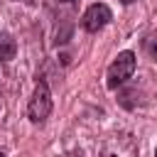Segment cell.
Wrapping results in <instances>:
<instances>
[{"label": "cell", "mask_w": 157, "mask_h": 157, "mask_svg": "<svg viewBox=\"0 0 157 157\" xmlns=\"http://www.w3.org/2000/svg\"><path fill=\"white\" fill-rule=\"evenodd\" d=\"M135 66H137L135 54H132V52H120V54L115 56V61H113V64L108 66V71H105V83H108V88L123 86V83L135 74Z\"/></svg>", "instance_id": "1"}, {"label": "cell", "mask_w": 157, "mask_h": 157, "mask_svg": "<svg viewBox=\"0 0 157 157\" xmlns=\"http://www.w3.org/2000/svg\"><path fill=\"white\" fill-rule=\"evenodd\" d=\"M52 113V93H49V86L44 81H37L34 86V93L27 103V115L32 123H42L47 120V115Z\"/></svg>", "instance_id": "2"}, {"label": "cell", "mask_w": 157, "mask_h": 157, "mask_svg": "<svg viewBox=\"0 0 157 157\" xmlns=\"http://www.w3.org/2000/svg\"><path fill=\"white\" fill-rule=\"evenodd\" d=\"M110 20H113L110 7H108L105 2H93V5L83 12V17H81V27H83L86 32L96 34V32H101Z\"/></svg>", "instance_id": "3"}, {"label": "cell", "mask_w": 157, "mask_h": 157, "mask_svg": "<svg viewBox=\"0 0 157 157\" xmlns=\"http://www.w3.org/2000/svg\"><path fill=\"white\" fill-rule=\"evenodd\" d=\"M15 54H17V42L7 32H0V59L2 61H12Z\"/></svg>", "instance_id": "4"}, {"label": "cell", "mask_w": 157, "mask_h": 157, "mask_svg": "<svg viewBox=\"0 0 157 157\" xmlns=\"http://www.w3.org/2000/svg\"><path fill=\"white\" fill-rule=\"evenodd\" d=\"M142 47H145V54H147L152 61H157V37H147V39L142 42Z\"/></svg>", "instance_id": "5"}, {"label": "cell", "mask_w": 157, "mask_h": 157, "mask_svg": "<svg viewBox=\"0 0 157 157\" xmlns=\"http://www.w3.org/2000/svg\"><path fill=\"white\" fill-rule=\"evenodd\" d=\"M66 157H83V152H81V150H71Z\"/></svg>", "instance_id": "6"}, {"label": "cell", "mask_w": 157, "mask_h": 157, "mask_svg": "<svg viewBox=\"0 0 157 157\" xmlns=\"http://www.w3.org/2000/svg\"><path fill=\"white\" fill-rule=\"evenodd\" d=\"M120 2H123V5H130V2H135V0H120Z\"/></svg>", "instance_id": "7"}, {"label": "cell", "mask_w": 157, "mask_h": 157, "mask_svg": "<svg viewBox=\"0 0 157 157\" xmlns=\"http://www.w3.org/2000/svg\"><path fill=\"white\" fill-rule=\"evenodd\" d=\"M22 2H29V5H32V2H34V0H22Z\"/></svg>", "instance_id": "8"}, {"label": "cell", "mask_w": 157, "mask_h": 157, "mask_svg": "<svg viewBox=\"0 0 157 157\" xmlns=\"http://www.w3.org/2000/svg\"><path fill=\"white\" fill-rule=\"evenodd\" d=\"M103 157H115V155H103Z\"/></svg>", "instance_id": "9"}, {"label": "cell", "mask_w": 157, "mask_h": 157, "mask_svg": "<svg viewBox=\"0 0 157 157\" xmlns=\"http://www.w3.org/2000/svg\"><path fill=\"white\" fill-rule=\"evenodd\" d=\"M0 157H5V152H2V150H0Z\"/></svg>", "instance_id": "10"}, {"label": "cell", "mask_w": 157, "mask_h": 157, "mask_svg": "<svg viewBox=\"0 0 157 157\" xmlns=\"http://www.w3.org/2000/svg\"><path fill=\"white\" fill-rule=\"evenodd\" d=\"M59 2H71V0H59Z\"/></svg>", "instance_id": "11"}, {"label": "cell", "mask_w": 157, "mask_h": 157, "mask_svg": "<svg viewBox=\"0 0 157 157\" xmlns=\"http://www.w3.org/2000/svg\"><path fill=\"white\" fill-rule=\"evenodd\" d=\"M155 157H157V150H155Z\"/></svg>", "instance_id": "12"}]
</instances>
